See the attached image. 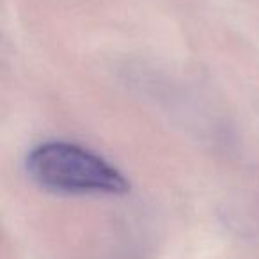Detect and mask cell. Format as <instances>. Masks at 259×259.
Instances as JSON below:
<instances>
[{
    "label": "cell",
    "instance_id": "1",
    "mask_svg": "<svg viewBox=\"0 0 259 259\" xmlns=\"http://www.w3.org/2000/svg\"><path fill=\"white\" fill-rule=\"evenodd\" d=\"M25 169L39 187L57 194L121 195L130 188L128 180L107 160L69 142L39 144L29 153Z\"/></svg>",
    "mask_w": 259,
    "mask_h": 259
}]
</instances>
